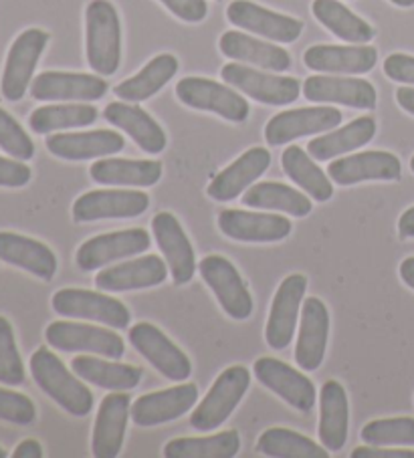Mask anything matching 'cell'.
I'll list each match as a JSON object with an SVG mask.
<instances>
[{"label":"cell","instance_id":"34","mask_svg":"<svg viewBox=\"0 0 414 458\" xmlns=\"http://www.w3.org/2000/svg\"><path fill=\"white\" fill-rule=\"evenodd\" d=\"M349 402L344 386L328 380L320 394V440L330 453H340L348 440Z\"/></svg>","mask_w":414,"mask_h":458},{"label":"cell","instance_id":"57","mask_svg":"<svg viewBox=\"0 0 414 458\" xmlns=\"http://www.w3.org/2000/svg\"><path fill=\"white\" fill-rule=\"evenodd\" d=\"M6 456V453H4V448H0V458H4Z\"/></svg>","mask_w":414,"mask_h":458},{"label":"cell","instance_id":"1","mask_svg":"<svg viewBox=\"0 0 414 458\" xmlns=\"http://www.w3.org/2000/svg\"><path fill=\"white\" fill-rule=\"evenodd\" d=\"M30 374L47 396H49L55 404L61 406L67 414L83 418L90 416L93 410V394L85 384L79 382V376L75 377L65 368V363L59 360L47 347H39V350L30 355Z\"/></svg>","mask_w":414,"mask_h":458},{"label":"cell","instance_id":"9","mask_svg":"<svg viewBox=\"0 0 414 458\" xmlns=\"http://www.w3.org/2000/svg\"><path fill=\"white\" fill-rule=\"evenodd\" d=\"M203 281L217 295L219 303L230 319L245 321L253 313V297L246 289L238 268L222 255H209L198 263Z\"/></svg>","mask_w":414,"mask_h":458},{"label":"cell","instance_id":"16","mask_svg":"<svg viewBox=\"0 0 414 458\" xmlns=\"http://www.w3.org/2000/svg\"><path fill=\"white\" fill-rule=\"evenodd\" d=\"M341 123V112L336 107H301L271 117L265 125L269 146H283L306 136L328 131Z\"/></svg>","mask_w":414,"mask_h":458},{"label":"cell","instance_id":"13","mask_svg":"<svg viewBox=\"0 0 414 458\" xmlns=\"http://www.w3.org/2000/svg\"><path fill=\"white\" fill-rule=\"evenodd\" d=\"M150 207V196L144 191H91L73 202L75 223H98L111 218H135Z\"/></svg>","mask_w":414,"mask_h":458},{"label":"cell","instance_id":"52","mask_svg":"<svg viewBox=\"0 0 414 458\" xmlns=\"http://www.w3.org/2000/svg\"><path fill=\"white\" fill-rule=\"evenodd\" d=\"M398 236L402 241L414 239V207L402 212V216L398 218Z\"/></svg>","mask_w":414,"mask_h":458},{"label":"cell","instance_id":"26","mask_svg":"<svg viewBox=\"0 0 414 458\" xmlns=\"http://www.w3.org/2000/svg\"><path fill=\"white\" fill-rule=\"evenodd\" d=\"M330 337V311L322 299L307 297L301 310V326L296 347V363L306 372H315L325 358Z\"/></svg>","mask_w":414,"mask_h":458},{"label":"cell","instance_id":"43","mask_svg":"<svg viewBox=\"0 0 414 458\" xmlns=\"http://www.w3.org/2000/svg\"><path fill=\"white\" fill-rule=\"evenodd\" d=\"M360 438L370 446H414V418H380L362 428Z\"/></svg>","mask_w":414,"mask_h":458},{"label":"cell","instance_id":"42","mask_svg":"<svg viewBox=\"0 0 414 458\" xmlns=\"http://www.w3.org/2000/svg\"><path fill=\"white\" fill-rule=\"evenodd\" d=\"M257 448L271 458H328L330 450L312 438L289 428H267L257 440Z\"/></svg>","mask_w":414,"mask_h":458},{"label":"cell","instance_id":"20","mask_svg":"<svg viewBox=\"0 0 414 458\" xmlns=\"http://www.w3.org/2000/svg\"><path fill=\"white\" fill-rule=\"evenodd\" d=\"M130 400L127 392H109L101 400L91 438V453L95 458H116L122 453L127 420L132 418Z\"/></svg>","mask_w":414,"mask_h":458},{"label":"cell","instance_id":"4","mask_svg":"<svg viewBox=\"0 0 414 458\" xmlns=\"http://www.w3.org/2000/svg\"><path fill=\"white\" fill-rule=\"evenodd\" d=\"M53 311L67 319H87L114 329H125L132 321V313L119 299L90 289L65 287L51 299Z\"/></svg>","mask_w":414,"mask_h":458},{"label":"cell","instance_id":"37","mask_svg":"<svg viewBox=\"0 0 414 458\" xmlns=\"http://www.w3.org/2000/svg\"><path fill=\"white\" fill-rule=\"evenodd\" d=\"M243 204L259 210L283 212V215L304 218L312 212V200L304 192L281 182H259L243 192Z\"/></svg>","mask_w":414,"mask_h":458},{"label":"cell","instance_id":"49","mask_svg":"<svg viewBox=\"0 0 414 458\" xmlns=\"http://www.w3.org/2000/svg\"><path fill=\"white\" fill-rule=\"evenodd\" d=\"M384 73L396 83L414 85V57L404 53L388 55L384 61Z\"/></svg>","mask_w":414,"mask_h":458},{"label":"cell","instance_id":"51","mask_svg":"<svg viewBox=\"0 0 414 458\" xmlns=\"http://www.w3.org/2000/svg\"><path fill=\"white\" fill-rule=\"evenodd\" d=\"M13 456H14V458H43V446H41V442L33 440V438L22 440L21 445H19L17 448H14Z\"/></svg>","mask_w":414,"mask_h":458},{"label":"cell","instance_id":"3","mask_svg":"<svg viewBox=\"0 0 414 458\" xmlns=\"http://www.w3.org/2000/svg\"><path fill=\"white\" fill-rule=\"evenodd\" d=\"M251 386V374L245 366H230L220 372L206 392L204 400L198 402L190 416V426L198 432H212L225 424L237 406L241 404Z\"/></svg>","mask_w":414,"mask_h":458},{"label":"cell","instance_id":"11","mask_svg":"<svg viewBox=\"0 0 414 458\" xmlns=\"http://www.w3.org/2000/svg\"><path fill=\"white\" fill-rule=\"evenodd\" d=\"M150 247H152V239L144 228H127V231L99 234L85 241L77 250L75 263L79 271L91 273L116 263V260L142 255Z\"/></svg>","mask_w":414,"mask_h":458},{"label":"cell","instance_id":"27","mask_svg":"<svg viewBox=\"0 0 414 458\" xmlns=\"http://www.w3.org/2000/svg\"><path fill=\"white\" fill-rule=\"evenodd\" d=\"M271 154L265 148H251L212 178L206 194L217 202H230L251 188L269 170Z\"/></svg>","mask_w":414,"mask_h":458},{"label":"cell","instance_id":"28","mask_svg":"<svg viewBox=\"0 0 414 458\" xmlns=\"http://www.w3.org/2000/svg\"><path fill=\"white\" fill-rule=\"evenodd\" d=\"M125 148L122 133L111 130L77 131V133H53L47 138V149L53 156L69 162L93 160L119 154Z\"/></svg>","mask_w":414,"mask_h":458},{"label":"cell","instance_id":"5","mask_svg":"<svg viewBox=\"0 0 414 458\" xmlns=\"http://www.w3.org/2000/svg\"><path fill=\"white\" fill-rule=\"evenodd\" d=\"M45 337L53 350L67 353H95L108 360H122L125 353L122 337L108 327L90 326V323L53 321L51 326H47Z\"/></svg>","mask_w":414,"mask_h":458},{"label":"cell","instance_id":"56","mask_svg":"<svg viewBox=\"0 0 414 458\" xmlns=\"http://www.w3.org/2000/svg\"><path fill=\"white\" fill-rule=\"evenodd\" d=\"M410 170H412V172H414V156H412V157H410Z\"/></svg>","mask_w":414,"mask_h":458},{"label":"cell","instance_id":"25","mask_svg":"<svg viewBox=\"0 0 414 458\" xmlns=\"http://www.w3.org/2000/svg\"><path fill=\"white\" fill-rule=\"evenodd\" d=\"M378 61V51L368 45H314L304 55L307 69L332 75L370 73Z\"/></svg>","mask_w":414,"mask_h":458},{"label":"cell","instance_id":"24","mask_svg":"<svg viewBox=\"0 0 414 458\" xmlns=\"http://www.w3.org/2000/svg\"><path fill=\"white\" fill-rule=\"evenodd\" d=\"M220 233L238 242H280L288 239L293 226L281 215L249 210H222L219 215Z\"/></svg>","mask_w":414,"mask_h":458},{"label":"cell","instance_id":"17","mask_svg":"<svg viewBox=\"0 0 414 458\" xmlns=\"http://www.w3.org/2000/svg\"><path fill=\"white\" fill-rule=\"evenodd\" d=\"M152 234L168 265L174 285H186L196 273V257L193 242L172 212H158L152 218Z\"/></svg>","mask_w":414,"mask_h":458},{"label":"cell","instance_id":"33","mask_svg":"<svg viewBox=\"0 0 414 458\" xmlns=\"http://www.w3.org/2000/svg\"><path fill=\"white\" fill-rule=\"evenodd\" d=\"M71 368L82 380L109 392H130L138 388L144 377V369L138 366L117 363L116 360H99L93 355H77L71 360Z\"/></svg>","mask_w":414,"mask_h":458},{"label":"cell","instance_id":"2","mask_svg":"<svg viewBox=\"0 0 414 458\" xmlns=\"http://www.w3.org/2000/svg\"><path fill=\"white\" fill-rule=\"evenodd\" d=\"M87 63L101 77L114 75L122 63V25L109 0H91L85 11Z\"/></svg>","mask_w":414,"mask_h":458},{"label":"cell","instance_id":"6","mask_svg":"<svg viewBox=\"0 0 414 458\" xmlns=\"http://www.w3.org/2000/svg\"><path fill=\"white\" fill-rule=\"evenodd\" d=\"M177 98L188 107L198 109V112L217 114L222 120L233 123H243L251 112L241 93L206 77L180 79L177 85Z\"/></svg>","mask_w":414,"mask_h":458},{"label":"cell","instance_id":"48","mask_svg":"<svg viewBox=\"0 0 414 458\" xmlns=\"http://www.w3.org/2000/svg\"><path fill=\"white\" fill-rule=\"evenodd\" d=\"M174 17L185 22H201L209 14V4L206 0H160Z\"/></svg>","mask_w":414,"mask_h":458},{"label":"cell","instance_id":"53","mask_svg":"<svg viewBox=\"0 0 414 458\" xmlns=\"http://www.w3.org/2000/svg\"><path fill=\"white\" fill-rule=\"evenodd\" d=\"M396 101L406 114L414 115V87H401L396 91Z\"/></svg>","mask_w":414,"mask_h":458},{"label":"cell","instance_id":"8","mask_svg":"<svg viewBox=\"0 0 414 458\" xmlns=\"http://www.w3.org/2000/svg\"><path fill=\"white\" fill-rule=\"evenodd\" d=\"M220 77L230 87L265 106H289L301 93L299 79L263 73L241 63H229L220 69Z\"/></svg>","mask_w":414,"mask_h":458},{"label":"cell","instance_id":"29","mask_svg":"<svg viewBox=\"0 0 414 458\" xmlns=\"http://www.w3.org/2000/svg\"><path fill=\"white\" fill-rule=\"evenodd\" d=\"M103 117L111 125L124 130L135 141V146L144 149L146 154H160L164 152L166 144H168L164 130L158 125L154 117L146 114L142 107L127 104V101H114V104H109L103 109Z\"/></svg>","mask_w":414,"mask_h":458},{"label":"cell","instance_id":"38","mask_svg":"<svg viewBox=\"0 0 414 458\" xmlns=\"http://www.w3.org/2000/svg\"><path fill=\"white\" fill-rule=\"evenodd\" d=\"M314 17L322 25L336 35L338 38L352 45H366L374 38V29L364 19L358 17L352 11L338 0H314L312 4Z\"/></svg>","mask_w":414,"mask_h":458},{"label":"cell","instance_id":"36","mask_svg":"<svg viewBox=\"0 0 414 458\" xmlns=\"http://www.w3.org/2000/svg\"><path fill=\"white\" fill-rule=\"evenodd\" d=\"M177 73L178 59L170 53H162L150 61L140 73L116 85L114 93L127 104H140V101L154 98L166 83L172 81V77Z\"/></svg>","mask_w":414,"mask_h":458},{"label":"cell","instance_id":"23","mask_svg":"<svg viewBox=\"0 0 414 458\" xmlns=\"http://www.w3.org/2000/svg\"><path fill=\"white\" fill-rule=\"evenodd\" d=\"M328 174L338 186H354L370 180L396 182L402 176V164L394 154L370 149L330 162Z\"/></svg>","mask_w":414,"mask_h":458},{"label":"cell","instance_id":"7","mask_svg":"<svg viewBox=\"0 0 414 458\" xmlns=\"http://www.w3.org/2000/svg\"><path fill=\"white\" fill-rule=\"evenodd\" d=\"M127 337H130L134 350L152 363V368H156L164 377H168L170 382H186L193 376V363H190L188 355L160 327L146 321L135 323L134 327H130Z\"/></svg>","mask_w":414,"mask_h":458},{"label":"cell","instance_id":"12","mask_svg":"<svg viewBox=\"0 0 414 458\" xmlns=\"http://www.w3.org/2000/svg\"><path fill=\"white\" fill-rule=\"evenodd\" d=\"M307 291V277L301 273H293L281 281L271 303L269 319L265 326L267 345L275 352H283L289 347L299 318L301 303Z\"/></svg>","mask_w":414,"mask_h":458},{"label":"cell","instance_id":"45","mask_svg":"<svg viewBox=\"0 0 414 458\" xmlns=\"http://www.w3.org/2000/svg\"><path fill=\"white\" fill-rule=\"evenodd\" d=\"M0 148L14 160L27 162L35 156V144L14 117L0 107Z\"/></svg>","mask_w":414,"mask_h":458},{"label":"cell","instance_id":"47","mask_svg":"<svg viewBox=\"0 0 414 458\" xmlns=\"http://www.w3.org/2000/svg\"><path fill=\"white\" fill-rule=\"evenodd\" d=\"M29 165L22 160H11V157L0 156V186L3 188H22L30 182Z\"/></svg>","mask_w":414,"mask_h":458},{"label":"cell","instance_id":"14","mask_svg":"<svg viewBox=\"0 0 414 458\" xmlns=\"http://www.w3.org/2000/svg\"><path fill=\"white\" fill-rule=\"evenodd\" d=\"M227 19L230 25L275 43H293L304 33V22L301 21L269 11L265 6L251 3V0H233L227 9Z\"/></svg>","mask_w":414,"mask_h":458},{"label":"cell","instance_id":"41","mask_svg":"<svg viewBox=\"0 0 414 458\" xmlns=\"http://www.w3.org/2000/svg\"><path fill=\"white\" fill-rule=\"evenodd\" d=\"M98 120V109L90 104H59V106H45L35 109L29 117V125L35 133H51L57 130L71 128H85Z\"/></svg>","mask_w":414,"mask_h":458},{"label":"cell","instance_id":"35","mask_svg":"<svg viewBox=\"0 0 414 458\" xmlns=\"http://www.w3.org/2000/svg\"><path fill=\"white\" fill-rule=\"evenodd\" d=\"M374 136H376V122L370 115H362L344 128L323 133V136L309 141L307 154L317 162H328L332 157H340L341 154L354 152V149L366 146Z\"/></svg>","mask_w":414,"mask_h":458},{"label":"cell","instance_id":"22","mask_svg":"<svg viewBox=\"0 0 414 458\" xmlns=\"http://www.w3.org/2000/svg\"><path fill=\"white\" fill-rule=\"evenodd\" d=\"M301 91L314 104H338L354 109H374L378 104L374 85L356 77L314 75L306 79Z\"/></svg>","mask_w":414,"mask_h":458},{"label":"cell","instance_id":"40","mask_svg":"<svg viewBox=\"0 0 414 458\" xmlns=\"http://www.w3.org/2000/svg\"><path fill=\"white\" fill-rule=\"evenodd\" d=\"M241 450V434L225 430L201 438H174L164 446L166 458H233Z\"/></svg>","mask_w":414,"mask_h":458},{"label":"cell","instance_id":"21","mask_svg":"<svg viewBox=\"0 0 414 458\" xmlns=\"http://www.w3.org/2000/svg\"><path fill=\"white\" fill-rule=\"evenodd\" d=\"M168 265L158 255H144L103 268L95 277V285L108 293H125L158 287L168 279Z\"/></svg>","mask_w":414,"mask_h":458},{"label":"cell","instance_id":"31","mask_svg":"<svg viewBox=\"0 0 414 458\" xmlns=\"http://www.w3.org/2000/svg\"><path fill=\"white\" fill-rule=\"evenodd\" d=\"M219 49L225 57L241 63H251L261 69L283 73L291 67V55L273 43L259 41L241 30H227L220 37Z\"/></svg>","mask_w":414,"mask_h":458},{"label":"cell","instance_id":"32","mask_svg":"<svg viewBox=\"0 0 414 458\" xmlns=\"http://www.w3.org/2000/svg\"><path fill=\"white\" fill-rule=\"evenodd\" d=\"M91 180L101 186L150 188L162 178V164L158 160H125V157H101L93 162Z\"/></svg>","mask_w":414,"mask_h":458},{"label":"cell","instance_id":"55","mask_svg":"<svg viewBox=\"0 0 414 458\" xmlns=\"http://www.w3.org/2000/svg\"><path fill=\"white\" fill-rule=\"evenodd\" d=\"M390 3L396 6H402V9H410V6H414V0H390Z\"/></svg>","mask_w":414,"mask_h":458},{"label":"cell","instance_id":"30","mask_svg":"<svg viewBox=\"0 0 414 458\" xmlns=\"http://www.w3.org/2000/svg\"><path fill=\"white\" fill-rule=\"evenodd\" d=\"M0 260L43 281H51L57 273V257L45 242L9 231L0 233Z\"/></svg>","mask_w":414,"mask_h":458},{"label":"cell","instance_id":"18","mask_svg":"<svg viewBox=\"0 0 414 458\" xmlns=\"http://www.w3.org/2000/svg\"><path fill=\"white\" fill-rule=\"evenodd\" d=\"M106 79L90 73L45 71L30 83V96L37 101H98L106 96Z\"/></svg>","mask_w":414,"mask_h":458},{"label":"cell","instance_id":"39","mask_svg":"<svg viewBox=\"0 0 414 458\" xmlns=\"http://www.w3.org/2000/svg\"><path fill=\"white\" fill-rule=\"evenodd\" d=\"M283 172L288 174L289 180L306 191L315 202H328L333 196L332 180L325 176L320 165L314 162V157L306 154L304 148L289 146L281 156Z\"/></svg>","mask_w":414,"mask_h":458},{"label":"cell","instance_id":"19","mask_svg":"<svg viewBox=\"0 0 414 458\" xmlns=\"http://www.w3.org/2000/svg\"><path fill=\"white\" fill-rule=\"evenodd\" d=\"M196 402V384H178L174 388L144 394L132 404V420L144 428H152V426L178 420L194 408Z\"/></svg>","mask_w":414,"mask_h":458},{"label":"cell","instance_id":"54","mask_svg":"<svg viewBox=\"0 0 414 458\" xmlns=\"http://www.w3.org/2000/svg\"><path fill=\"white\" fill-rule=\"evenodd\" d=\"M398 273H401V279L414 291V257L404 259L401 263V268H398Z\"/></svg>","mask_w":414,"mask_h":458},{"label":"cell","instance_id":"44","mask_svg":"<svg viewBox=\"0 0 414 458\" xmlns=\"http://www.w3.org/2000/svg\"><path fill=\"white\" fill-rule=\"evenodd\" d=\"M25 363L19 353L11 321L0 315V384L21 386L25 382Z\"/></svg>","mask_w":414,"mask_h":458},{"label":"cell","instance_id":"46","mask_svg":"<svg viewBox=\"0 0 414 458\" xmlns=\"http://www.w3.org/2000/svg\"><path fill=\"white\" fill-rule=\"evenodd\" d=\"M0 420L29 426L37 420V408L25 394L0 388Z\"/></svg>","mask_w":414,"mask_h":458},{"label":"cell","instance_id":"10","mask_svg":"<svg viewBox=\"0 0 414 458\" xmlns=\"http://www.w3.org/2000/svg\"><path fill=\"white\" fill-rule=\"evenodd\" d=\"M47 43H49V33H45L43 29H27L14 38L11 51L6 55L3 81H0V91L4 99L21 101L25 98Z\"/></svg>","mask_w":414,"mask_h":458},{"label":"cell","instance_id":"15","mask_svg":"<svg viewBox=\"0 0 414 458\" xmlns=\"http://www.w3.org/2000/svg\"><path fill=\"white\" fill-rule=\"evenodd\" d=\"M253 372L259 384L277 394L299 412H309L317 400L314 382L306 374L289 368L288 363L275 358H259L253 363Z\"/></svg>","mask_w":414,"mask_h":458},{"label":"cell","instance_id":"50","mask_svg":"<svg viewBox=\"0 0 414 458\" xmlns=\"http://www.w3.org/2000/svg\"><path fill=\"white\" fill-rule=\"evenodd\" d=\"M352 458H414V450H394V448H376V446H358L352 450Z\"/></svg>","mask_w":414,"mask_h":458}]
</instances>
